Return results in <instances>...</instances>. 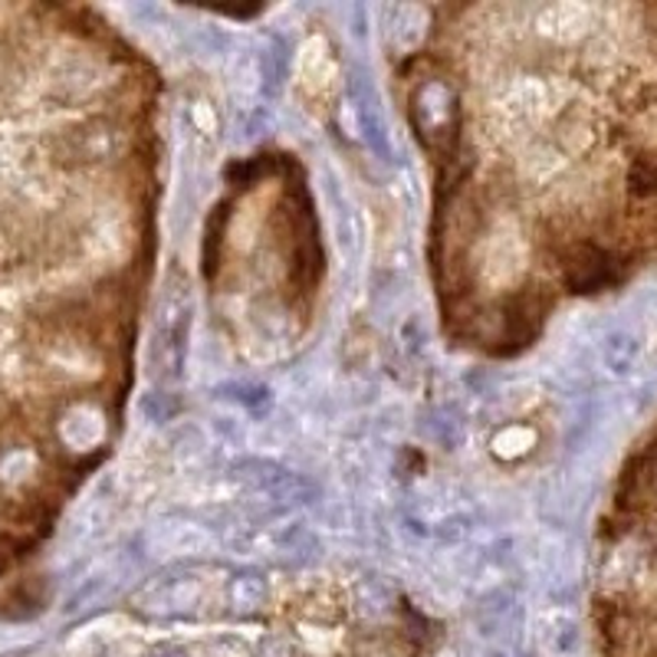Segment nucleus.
<instances>
[{
  "mask_svg": "<svg viewBox=\"0 0 657 657\" xmlns=\"http://www.w3.org/2000/svg\"><path fill=\"white\" fill-rule=\"evenodd\" d=\"M20 10L23 7H0V569L30 546L37 517L47 513L57 497V480L47 473L57 470V460L43 454L53 414L23 394L30 379L20 372L27 365L43 372L40 359L53 352L60 332L72 326L69 313H76L72 300H53L57 290H27V276H43L50 269V263H30L47 247V237H27V224L43 220L50 210L43 200L53 192L50 182H27L57 158L60 145L76 131H69L47 158H33L50 131L27 141L20 106L7 102L13 89L3 72L13 60L7 53L13 50Z\"/></svg>",
  "mask_w": 657,
  "mask_h": 657,
  "instance_id": "f257e3e1",
  "label": "nucleus"
},
{
  "mask_svg": "<svg viewBox=\"0 0 657 657\" xmlns=\"http://www.w3.org/2000/svg\"><path fill=\"white\" fill-rule=\"evenodd\" d=\"M598 625L608 657H657V424L628 460L611 500Z\"/></svg>",
  "mask_w": 657,
  "mask_h": 657,
  "instance_id": "f03ea898",
  "label": "nucleus"
},
{
  "mask_svg": "<svg viewBox=\"0 0 657 657\" xmlns=\"http://www.w3.org/2000/svg\"><path fill=\"white\" fill-rule=\"evenodd\" d=\"M185 339H188V300L182 293V286H175L165 303H161V316H158V355H161V372H178L182 355H185Z\"/></svg>",
  "mask_w": 657,
  "mask_h": 657,
  "instance_id": "7ed1b4c3",
  "label": "nucleus"
}]
</instances>
